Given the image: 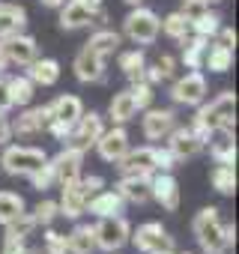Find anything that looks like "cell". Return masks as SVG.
<instances>
[{"label": "cell", "mask_w": 239, "mask_h": 254, "mask_svg": "<svg viewBox=\"0 0 239 254\" xmlns=\"http://www.w3.org/2000/svg\"><path fill=\"white\" fill-rule=\"evenodd\" d=\"M233 111H236V93H230V90L218 93L206 108L197 111L191 132H194L200 141H209L215 129H227V132H233V126H236Z\"/></svg>", "instance_id": "1"}, {"label": "cell", "mask_w": 239, "mask_h": 254, "mask_svg": "<svg viewBox=\"0 0 239 254\" xmlns=\"http://www.w3.org/2000/svg\"><path fill=\"white\" fill-rule=\"evenodd\" d=\"M191 230L200 242V248L206 254H221L227 248V239H224V224L218 221V209L215 206H203L194 221H191Z\"/></svg>", "instance_id": "2"}, {"label": "cell", "mask_w": 239, "mask_h": 254, "mask_svg": "<svg viewBox=\"0 0 239 254\" xmlns=\"http://www.w3.org/2000/svg\"><path fill=\"white\" fill-rule=\"evenodd\" d=\"M123 30H126V36H129L132 42H138V45H153L156 36H159V30H162V21H159L156 12L138 6V9H132V12L126 15Z\"/></svg>", "instance_id": "3"}, {"label": "cell", "mask_w": 239, "mask_h": 254, "mask_svg": "<svg viewBox=\"0 0 239 254\" xmlns=\"http://www.w3.org/2000/svg\"><path fill=\"white\" fill-rule=\"evenodd\" d=\"M48 162V156L36 147H9L3 153V159H0V165H3L6 174L12 177H30L36 168H42Z\"/></svg>", "instance_id": "4"}, {"label": "cell", "mask_w": 239, "mask_h": 254, "mask_svg": "<svg viewBox=\"0 0 239 254\" xmlns=\"http://www.w3.org/2000/svg\"><path fill=\"white\" fill-rule=\"evenodd\" d=\"M93 233H96V248H102V251H117V248H123V245L129 242L132 227H129V221H126L123 215H108V218H102V221L93 227Z\"/></svg>", "instance_id": "5"}, {"label": "cell", "mask_w": 239, "mask_h": 254, "mask_svg": "<svg viewBox=\"0 0 239 254\" xmlns=\"http://www.w3.org/2000/svg\"><path fill=\"white\" fill-rule=\"evenodd\" d=\"M105 129H102V117L99 114H81L78 120H75V126H72V132H69V147H75V150H81V153H87L96 141H99V135H102Z\"/></svg>", "instance_id": "6"}, {"label": "cell", "mask_w": 239, "mask_h": 254, "mask_svg": "<svg viewBox=\"0 0 239 254\" xmlns=\"http://www.w3.org/2000/svg\"><path fill=\"white\" fill-rule=\"evenodd\" d=\"M129 239L135 242L138 251H165V248H174V239L168 236V230L159 224V221H147L141 224L135 233H129Z\"/></svg>", "instance_id": "7"}, {"label": "cell", "mask_w": 239, "mask_h": 254, "mask_svg": "<svg viewBox=\"0 0 239 254\" xmlns=\"http://www.w3.org/2000/svg\"><path fill=\"white\" fill-rule=\"evenodd\" d=\"M174 102L177 105H200L203 96H206V78L200 72H188L185 78H179L171 90Z\"/></svg>", "instance_id": "8"}, {"label": "cell", "mask_w": 239, "mask_h": 254, "mask_svg": "<svg viewBox=\"0 0 239 254\" xmlns=\"http://www.w3.org/2000/svg\"><path fill=\"white\" fill-rule=\"evenodd\" d=\"M120 171L126 177H150L153 171H159L156 165V150L141 147V150H129L123 159H120Z\"/></svg>", "instance_id": "9"}, {"label": "cell", "mask_w": 239, "mask_h": 254, "mask_svg": "<svg viewBox=\"0 0 239 254\" xmlns=\"http://www.w3.org/2000/svg\"><path fill=\"white\" fill-rule=\"evenodd\" d=\"M75 75H78V81H84V84H96V81L105 78V60H102L90 45H84V48L78 51V57H75Z\"/></svg>", "instance_id": "10"}, {"label": "cell", "mask_w": 239, "mask_h": 254, "mask_svg": "<svg viewBox=\"0 0 239 254\" xmlns=\"http://www.w3.org/2000/svg\"><path fill=\"white\" fill-rule=\"evenodd\" d=\"M96 150L105 162H120L126 153H129V135L126 129H111V132H102L99 141H96Z\"/></svg>", "instance_id": "11"}, {"label": "cell", "mask_w": 239, "mask_h": 254, "mask_svg": "<svg viewBox=\"0 0 239 254\" xmlns=\"http://www.w3.org/2000/svg\"><path fill=\"white\" fill-rule=\"evenodd\" d=\"M168 135H171V141H168V150L174 153V159H177V162L194 159V156L200 153V147H203V141H200V138H197L191 129H171Z\"/></svg>", "instance_id": "12"}, {"label": "cell", "mask_w": 239, "mask_h": 254, "mask_svg": "<svg viewBox=\"0 0 239 254\" xmlns=\"http://www.w3.org/2000/svg\"><path fill=\"white\" fill-rule=\"evenodd\" d=\"M150 197H156L168 212H177L179 209V183L165 171L162 177L150 180Z\"/></svg>", "instance_id": "13"}, {"label": "cell", "mask_w": 239, "mask_h": 254, "mask_svg": "<svg viewBox=\"0 0 239 254\" xmlns=\"http://www.w3.org/2000/svg\"><path fill=\"white\" fill-rule=\"evenodd\" d=\"M51 120H54V114H51V105L30 108V111H24L21 117H15V123H12V132H18V135H36V132L48 129V123H51Z\"/></svg>", "instance_id": "14"}, {"label": "cell", "mask_w": 239, "mask_h": 254, "mask_svg": "<svg viewBox=\"0 0 239 254\" xmlns=\"http://www.w3.org/2000/svg\"><path fill=\"white\" fill-rule=\"evenodd\" d=\"M81 162H84V153H81V150H75V147H66V150L51 162L57 183H60V186H66V183L78 180V177H81Z\"/></svg>", "instance_id": "15"}, {"label": "cell", "mask_w": 239, "mask_h": 254, "mask_svg": "<svg viewBox=\"0 0 239 254\" xmlns=\"http://www.w3.org/2000/svg\"><path fill=\"white\" fill-rule=\"evenodd\" d=\"M174 120H177V114L168 111V108H162V111H147V117H144V123H141L144 138H150V141H162V138L174 129Z\"/></svg>", "instance_id": "16"}, {"label": "cell", "mask_w": 239, "mask_h": 254, "mask_svg": "<svg viewBox=\"0 0 239 254\" xmlns=\"http://www.w3.org/2000/svg\"><path fill=\"white\" fill-rule=\"evenodd\" d=\"M6 57H9V63H18V66H30L33 60H36V39L33 36H9L6 42Z\"/></svg>", "instance_id": "17"}, {"label": "cell", "mask_w": 239, "mask_h": 254, "mask_svg": "<svg viewBox=\"0 0 239 254\" xmlns=\"http://www.w3.org/2000/svg\"><path fill=\"white\" fill-rule=\"evenodd\" d=\"M57 206H60V215H66V218H78L81 212H87V194L78 180L63 186V200Z\"/></svg>", "instance_id": "18"}, {"label": "cell", "mask_w": 239, "mask_h": 254, "mask_svg": "<svg viewBox=\"0 0 239 254\" xmlns=\"http://www.w3.org/2000/svg\"><path fill=\"white\" fill-rule=\"evenodd\" d=\"M93 18H96V9H90L87 3H81V0H72V3H66V9L60 12V27L63 30H78V27L93 24Z\"/></svg>", "instance_id": "19"}, {"label": "cell", "mask_w": 239, "mask_h": 254, "mask_svg": "<svg viewBox=\"0 0 239 254\" xmlns=\"http://www.w3.org/2000/svg\"><path fill=\"white\" fill-rule=\"evenodd\" d=\"M123 197H120V191H96L93 197H87V206L93 215L99 218H108V215H120L123 212Z\"/></svg>", "instance_id": "20"}, {"label": "cell", "mask_w": 239, "mask_h": 254, "mask_svg": "<svg viewBox=\"0 0 239 254\" xmlns=\"http://www.w3.org/2000/svg\"><path fill=\"white\" fill-rule=\"evenodd\" d=\"M27 27V12L21 6H12V3H0V36L9 39L15 33H21Z\"/></svg>", "instance_id": "21"}, {"label": "cell", "mask_w": 239, "mask_h": 254, "mask_svg": "<svg viewBox=\"0 0 239 254\" xmlns=\"http://www.w3.org/2000/svg\"><path fill=\"white\" fill-rule=\"evenodd\" d=\"M120 197L132 203H147L150 200V177H123L117 186Z\"/></svg>", "instance_id": "22"}, {"label": "cell", "mask_w": 239, "mask_h": 254, "mask_svg": "<svg viewBox=\"0 0 239 254\" xmlns=\"http://www.w3.org/2000/svg\"><path fill=\"white\" fill-rule=\"evenodd\" d=\"M215 135V141H212V159L218 162V165H233L236 162V144H233V132H227V129H215L212 132Z\"/></svg>", "instance_id": "23"}, {"label": "cell", "mask_w": 239, "mask_h": 254, "mask_svg": "<svg viewBox=\"0 0 239 254\" xmlns=\"http://www.w3.org/2000/svg\"><path fill=\"white\" fill-rule=\"evenodd\" d=\"M27 78H30L33 84L51 87V84H57V78H60V63H57V60H33L30 69H27Z\"/></svg>", "instance_id": "24"}, {"label": "cell", "mask_w": 239, "mask_h": 254, "mask_svg": "<svg viewBox=\"0 0 239 254\" xmlns=\"http://www.w3.org/2000/svg\"><path fill=\"white\" fill-rule=\"evenodd\" d=\"M51 114H54V120H63V123H72L75 126V120L84 114V105H81V99L78 96H60V99H54L51 102Z\"/></svg>", "instance_id": "25"}, {"label": "cell", "mask_w": 239, "mask_h": 254, "mask_svg": "<svg viewBox=\"0 0 239 254\" xmlns=\"http://www.w3.org/2000/svg\"><path fill=\"white\" fill-rule=\"evenodd\" d=\"M66 245L72 254H93L96 251V233L90 224H78L69 236H66Z\"/></svg>", "instance_id": "26"}, {"label": "cell", "mask_w": 239, "mask_h": 254, "mask_svg": "<svg viewBox=\"0 0 239 254\" xmlns=\"http://www.w3.org/2000/svg\"><path fill=\"white\" fill-rule=\"evenodd\" d=\"M108 114H111V120H114V123H129V120L138 114V105H135V99H132V90L117 93V96L111 99Z\"/></svg>", "instance_id": "27"}, {"label": "cell", "mask_w": 239, "mask_h": 254, "mask_svg": "<svg viewBox=\"0 0 239 254\" xmlns=\"http://www.w3.org/2000/svg\"><path fill=\"white\" fill-rule=\"evenodd\" d=\"M203 63L209 72H227L230 63H233V48L215 42V45H206V54H203Z\"/></svg>", "instance_id": "28"}, {"label": "cell", "mask_w": 239, "mask_h": 254, "mask_svg": "<svg viewBox=\"0 0 239 254\" xmlns=\"http://www.w3.org/2000/svg\"><path fill=\"white\" fill-rule=\"evenodd\" d=\"M182 63L188 66V69H200V63H203V54H206V36H194V39H182Z\"/></svg>", "instance_id": "29"}, {"label": "cell", "mask_w": 239, "mask_h": 254, "mask_svg": "<svg viewBox=\"0 0 239 254\" xmlns=\"http://www.w3.org/2000/svg\"><path fill=\"white\" fill-rule=\"evenodd\" d=\"M24 212V197L15 191H0V224H9Z\"/></svg>", "instance_id": "30"}, {"label": "cell", "mask_w": 239, "mask_h": 254, "mask_svg": "<svg viewBox=\"0 0 239 254\" xmlns=\"http://www.w3.org/2000/svg\"><path fill=\"white\" fill-rule=\"evenodd\" d=\"M87 45H90L102 60H108V57L120 48V36H117L114 30H99L96 36H90V42H87Z\"/></svg>", "instance_id": "31"}, {"label": "cell", "mask_w": 239, "mask_h": 254, "mask_svg": "<svg viewBox=\"0 0 239 254\" xmlns=\"http://www.w3.org/2000/svg\"><path fill=\"white\" fill-rule=\"evenodd\" d=\"M212 189L218 194H233L236 191V171H233V165H218L212 171Z\"/></svg>", "instance_id": "32"}, {"label": "cell", "mask_w": 239, "mask_h": 254, "mask_svg": "<svg viewBox=\"0 0 239 254\" xmlns=\"http://www.w3.org/2000/svg\"><path fill=\"white\" fill-rule=\"evenodd\" d=\"M33 81L30 78H12V81H6V90H9V102L12 105H27L30 99H33Z\"/></svg>", "instance_id": "33"}, {"label": "cell", "mask_w": 239, "mask_h": 254, "mask_svg": "<svg viewBox=\"0 0 239 254\" xmlns=\"http://www.w3.org/2000/svg\"><path fill=\"white\" fill-rule=\"evenodd\" d=\"M144 51H126V54H120V69H123V75L126 78H132V81H138L141 75H144Z\"/></svg>", "instance_id": "34"}, {"label": "cell", "mask_w": 239, "mask_h": 254, "mask_svg": "<svg viewBox=\"0 0 239 254\" xmlns=\"http://www.w3.org/2000/svg\"><path fill=\"white\" fill-rule=\"evenodd\" d=\"M3 227H6V236H21V239H27V236L36 230V218L27 215V212H21L18 218H12V221L3 224Z\"/></svg>", "instance_id": "35"}, {"label": "cell", "mask_w": 239, "mask_h": 254, "mask_svg": "<svg viewBox=\"0 0 239 254\" xmlns=\"http://www.w3.org/2000/svg\"><path fill=\"white\" fill-rule=\"evenodd\" d=\"M162 30H165L171 39H179V42H182V39L188 36V21L182 18V12H174V15H168V18L162 21Z\"/></svg>", "instance_id": "36"}, {"label": "cell", "mask_w": 239, "mask_h": 254, "mask_svg": "<svg viewBox=\"0 0 239 254\" xmlns=\"http://www.w3.org/2000/svg\"><path fill=\"white\" fill-rule=\"evenodd\" d=\"M218 21H221V18H218L215 12H206V15H200L197 21H191L188 27H194V33H197V36H206V39H209L212 33H218V30H221V24H218Z\"/></svg>", "instance_id": "37"}, {"label": "cell", "mask_w": 239, "mask_h": 254, "mask_svg": "<svg viewBox=\"0 0 239 254\" xmlns=\"http://www.w3.org/2000/svg\"><path fill=\"white\" fill-rule=\"evenodd\" d=\"M30 183H33V189H51L54 183H57V177H54V168H51V162H45L42 168H36L33 174H30Z\"/></svg>", "instance_id": "38"}, {"label": "cell", "mask_w": 239, "mask_h": 254, "mask_svg": "<svg viewBox=\"0 0 239 254\" xmlns=\"http://www.w3.org/2000/svg\"><path fill=\"white\" fill-rule=\"evenodd\" d=\"M182 18L191 24V21H197L200 15H206L209 12V0H182Z\"/></svg>", "instance_id": "39"}, {"label": "cell", "mask_w": 239, "mask_h": 254, "mask_svg": "<svg viewBox=\"0 0 239 254\" xmlns=\"http://www.w3.org/2000/svg\"><path fill=\"white\" fill-rule=\"evenodd\" d=\"M132 99H135L138 111L150 108V102H153V84H147L144 78H138V81H135V87H132Z\"/></svg>", "instance_id": "40"}, {"label": "cell", "mask_w": 239, "mask_h": 254, "mask_svg": "<svg viewBox=\"0 0 239 254\" xmlns=\"http://www.w3.org/2000/svg\"><path fill=\"white\" fill-rule=\"evenodd\" d=\"M57 215H60V206H57L54 200H39V203H36V209H33L36 224H51Z\"/></svg>", "instance_id": "41"}, {"label": "cell", "mask_w": 239, "mask_h": 254, "mask_svg": "<svg viewBox=\"0 0 239 254\" xmlns=\"http://www.w3.org/2000/svg\"><path fill=\"white\" fill-rule=\"evenodd\" d=\"M69 245H66V236L57 233V230H48L45 233V254H66Z\"/></svg>", "instance_id": "42"}, {"label": "cell", "mask_w": 239, "mask_h": 254, "mask_svg": "<svg viewBox=\"0 0 239 254\" xmlns=\"http://www.w3.org/2000/svg\"><path fill=\"white\" fill-rule=\"evenodd\" d=\"M156 69H159V78L168 81V78H174V72H177V60H174L171 54H162L159 63H156Z\"/></svg>", "instance_id": "43"}, {"label": "cell", "mask_w": 239, "mask_h": 254, "mask_svg": "<svg viewBox=\"0 0 239 254\" xmlns=\"http://www.w3.org/2000/svg\"><path fill=\"white\" fill-rule=\"evenodd\" d=\"M78 183H81V189H84V194H87V197H93L96 191H102V189H105V180H102V177H84V180L78 177Z\"/></svg>", "instance_id": "44"}, {"label": "cell", "mask_w": 239, "mask_h": 254, "mask_svg": "<svg viewBox=\"0 0 239 254\" xmlns=\"http://www.w3.org/2000/svg\"><path fill=\"white\" fill-rule=\"evenodd\" d=\"M156 165H159V171H174L177 159H174L171 150H156Z\"/></svg>", "instance_id": "45"}, {"label": "cell", "mask_w": 239, "mask_h": 254, "mask_svg": "<svg viewBox=\"0 0 239 254\" xmlns=\"http://www.w3.org/2000/svg\"><path fill=\"white\" fill-rule=\"evenodd\" d=\"M24 251V239L21 236H6L3 239V254H21Z\"/></svg>", "instance_id": "46"}, {"label": "cell", "mask_w": 239, "mask_h": 254, "mask_svg": "<svg viewBox=\"0 0 239 254\" xmlns=\"http://www.w3.org/2000/svg\"><path fill=\"white\" fill-rule=\"evenodd\" d=\"M6 108H12V102H9V90H6V81H0V111H6Z\"/></svg>", "instance_id": "47"}, {"label": "cell", "mask_w": 239, "mask_h": 254, "mask_svg": "<svg viewBox=\"0 0 239 254\" xmlns=\"http://www.w3.org/2000/svg\"><path fill=\"white\" fill-rule=\"evenodd\" d=\"M221 45H227V48H233V45H236V30H230V27H224V30H221Z\"/></svg>", "instance_id": "48"}, {"label": "cell", "mask_w": 239, "mask_h": 254, "mask_svg": "<svg viewBox=\"0 0 239 254\" xmlns=\"http://www.w3.org/2000/svg\"><path fill=\"white\" fill-rule=\"evenodd\" d=\"M9 66V57H6V45L0 42V69H6Z\"/></svg>", "instance_id": "49"}, {"label": "cell", "mask_w": 239, "mask_h": 254, "mask_svg": "<svg viewBox=\"0 0 239 254\" xmlns=\"http://www.w3.org/2000/svg\"><path fill=\"white\" fill-rule=\"evenodd\" d=\"M39 3H42V6H51V9H54V6H63L66 0H39Z\"/></svg>", "instance_id": "50"}, {"label": "cell", "mask_w": 239, "mask_h": 254, "mask_svg": "<svg viewBox=\"0 0 239 254\" xmlns=\"http://www.w3.org/2000/svg\"><path fill=\"white\" fill-rule=\"evenodd\" d=\"M81 3H87L90 9H99V6H102V0H81Z\"/></svg>", "instance_id": "51"}, {"label": "cell", "mask_w": 239, "mask_h": 254, "mask_svg": "<svg viewBox=\"0 0 239 254\" xmlns=\"http://www.w3.org/2000/svg\"><path fill=\"white\" fill-rule=\"evenodd\" d=\"M150 254H174V248H165V251H150Z\"/></svg>", "instance_id": "52"}, {"label": "cell", "mask_w": 239, "mask_h": 254, "mask_svg": "<svg viewBox=\"0 0 239 254\" xmlns=\"http://www.w3.org/2000/svg\"><path fill=\"white\" fill-rule=\"evenodd\" d=\"M126 3H132V6H141V3H144V0H126Z\"/></svg>", "instance_id": "53"}, {"label": "cell", "mask_w": 239, "mask_h": 254, "mask_svg": "<svg viewBox=\"0 0 239 254\" xmlns=\"http://www.w3.org/2000/svg\"><path fill=\"white\" fill-rule=\"evenodd\" d=\"M212 3H218V0H212Z\"/></svg>", "instance_id": "54"}, {"label": "cell", "mask_w": 239, "mask_h": 254, "mask_svg": "<svg viewBox=\"0 0 239 254\" xmlns=\"http://www.w3.org/2000/svg\"><path fill=\"white\" fill-rule=\"evenodd\" d=\"M182 254H188V251H182Z\"/></svg>", "instance_id": "55"}]
</instances>
